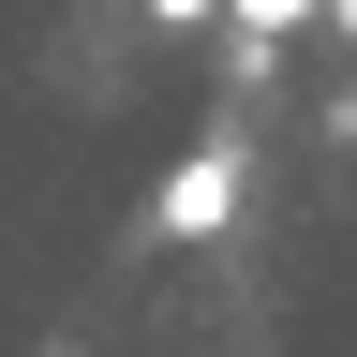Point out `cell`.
<instances>
[{
    "label": "cell",
    "instance_id": "1",
    "mask_svg": "<svg viewBox=\"0 0 357 357\" xmlns=\"http://www.w3.org/2000/svg\"><path fill=\"white\" fill-rule=\"evenodd\" d=\"M223 223H238V149L208 134V149L164 178V238H223Z\"/></svg>",
    "mask_w": 357,
    "mask_h": 357
},
{
    "label": "cell",
    "instance_id": "2",
    "mask_svg": "<svg viewBox=\"0 0 357 357\" xmlns=\"http://www.w3.org/2000/svg\"><path fill=\"white\" fill-rule=\"evenodd\" d=\"M223 15H238V60H268V45H283V30H312L328 0H223Z\"/></svg>",
    "mask_w": 357,
    "mask_h": 357
},
{
    "label": "cell",
    "instance_id": "3",
    "mask_svg": "<svg viewBox=\"0 0 357 357\" xmlns=\"http://www.w3.org/2000/svg\"><path fill=\"white\" fill-rule=\"evenodd\" d=\"M149 15H164V30H194V15H208V0H149Z\"/></svg>",
    "mask_w": 357,
    "mask_h": 357
},
{
    "label": "cell",
    "instance_id": "4",
    "mask_svg": "<svg viewBox=\"0 0 357 357\" xmlns=\"http://www.w3.org/2000/svg\"><path fill=\"white\" fill-rule=\"evenodd\" d=\"M328 15H342V45H357V0H328Z\"/></svg>",
    "mask_w": 357,
    "mask_h": 357
}]
</instances>
